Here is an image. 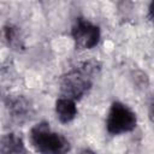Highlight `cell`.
Listing matches in <instances>:
<instances>
[{
	"label": "cell",
	"instance_id": "6da1fadb",
	"mask_svg": "<svg viewBox=\"0 0 154 154\" xmlns=\"http://www.w3.org/2000/svg\"><path fill=\"white\" fill-rule=\"evenodd\" d=\"M97 70V65L93 61H84L66 72L60 81V91L63 97L73 101L82 99L93 85V76Z\"/></svg>",
	"mask_w": 154,
	"mask_h": 154
},
{
	"label": "cell",
	"instance_id": "7a4b0ae2",
	"mask_svg": "<svg viewBox=\"0 0 154 154\" xmlns=\"http://www.w3.org/2000/svg\"><path fill=\"white\" fill-rule=\"evenodd\" d=\"M29 141L32 148L40 154H67L71 148L69 140L61 134L53 131L46 122L31 128Z\"/></svg>",
	"mask_w": 154,
	"mask_h": 154
},
{
	"label": "cell",
	"instance_id": "3957f363",
	"mask_svg": "<svg viewBox=\"0 0 154 154\" xmlns=\"http://www.w3.org/2000/svg\"><path fill=\"white\" fill-rule=\"evenodd\" d=\"M136 113L129 106L119 101H116L111 105L106 119V129L111 135L130 132L136 128Z\"/></svg>",
	"mask_w": 154,
	"mask_h": 154
},
{
	"label": "cell",
	"instance_id": "277c9868",
	"mask_svg": "<svg viewBox=\"0 0 154 154\" xmlns=\"http://www.w3.org/2000/svg\"><path fill=\"white\" fill-rule=\"evenodd\" d=\"M71 36L78 49H91L100 41V29L84 18H77L71 29Z\"/></svg>",
	"mask_w": 154,
	"mask_h": 154
},
{
	"label": "cell",
	"instance_id": "5b68a950",
	"mask_svg": "<svg viewBox=\"0 0 154 154\" xmlns=\"http://www.w3.org/2000/svg\"><path fill=\"white\" fill-rule=\"evenodd\" d=\"M5 108L10 119L17 124L30 120L34 116V105L24 95H8L5 99Z\"/></svg>",
	"mask_w": 154,
	"mask_h": 154
},
{
	"label": "cell",
	"instance_id": "8992f818",
	"mask_svg": "<svg viewBox=\"0 0 154 154\" xmlns=\"http://www.w3.org/2000/svg\"><path fill=\"white\" fill-rule=\"evenodd\" d=\"M77 106L76 102L69 97H60L55 102V114L57 118L64 123L67 124L72 122L77 116Z\"/></svg>",
	"mask_w": 154,
	"mask_h": 154
},
{
	"label": "cell",
	"instance_id": "52a82bcc",
	"mask_svg": "<svg viewBox=\"0 0 154 154\" xmlns=\"http://www.w3.org/2000/svg\"><path fill=\"white\" fill-rule=\"evenodd\" d=\"M1 154H24L25 146L23 138L14 132L5 134L0 141Z\"/></svg>",
	"mask_w": 154,
	"mask_h": 154
},
{
	"label": "cell",
	"instance_id": "ba28073f",
	"mask_svg": "<svg viewBox=\"0 0 154 154\" xmlns=\"http://www.w3.org/2000/svg\"><path fill=\"white\" fill-rule=\"evenodd\" d=\"M4 36L8 46L18 48L20 46V35L17 26L12 24H7L4 26Z\"/></svg>",
	"mask_w": 154,
	"mask_h": 154
},
{
	"label": "cell",
	"instance_id": "9c48e42d",
	"mask_svg": "<svg viewBox=\"0 0 154 154\" xmlns=\"http://www.w3.org/2000/svg\"><path fill=\"white\" fill-rule=\"evenodd\" d=\"M148 17H149V19L154 23V1H152L150 5H149V8H148Z\"/></svg>",
	"mask_w": 154,
	"mask_h": 154
},
{
	"label": "cell",
	"instance_id": "30bf717a",
	"mask_svg": "<svg viewBox=\"0 0 154 154\" xmlns=\"http://www.w3.org/2000/svg\"><path fill=\"white\" fill-rule=\"evenodd\" d=\"M79 154H96L94 150H91L90 148H84V149H82L81 150V153Z\"/></svg>",
	"mask_w": 154,
	"mask_h": 154
},
{
	"label": "cell",
	"instance_id": "8fae6325",
	"mask_svg": "<svg viewBox=\"0 0 154 154\" xmlns=\"http://www.w3.org/2000/svg\"><path fill=\"white\" fill-rule=\"evenodd\" d=\"M153 109H154V106H153Z\"/></svg>",
	"mask_w": 154,
	"mask_h": 154
}]
</instances>
